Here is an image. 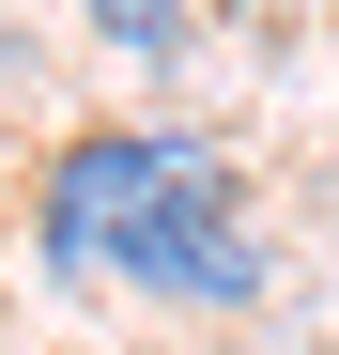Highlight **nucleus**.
I'll use <instances>...</instances> for the list:
<instances>
[{"label":"nucleus","instance_id":"obj_1","mask_svg":"<svg viewBox=\"0 0 339 355\" xmlns=\"http://www.w3.org/2000/svg\"><path fill=\"white\" fill-rule=\"evenodd\" d=\"M201 155H216L201 124H77L62 155L31 170V248L62 263V278H108V248H124V232L185 186Z\"/></svg>","mask_w":339,"mask_h":355},{"label":"nucleus","instance_id":"obj_2","mask_svg":"<svg viewBox=\"0 0 339 355\" xmlns=\"http://www.w3.org/2000/svg\"><path fill=\"white\" fill-rule=\"evenodd\" d=\"M108 278L124 293H154V309H262V278H277V232L247 216V186H232V155H201L185 186H170L124 248H108Z\"/></svg>","mask_w":339,"mask_h":355},{"label":"nucleus","instance_id":"obj_3","mask_svg":"<svg viewBox=\"0 0 339 355\" xmlns=\"http://www.w3.org/2000/svg\"><path fill=\"white\" fill-rule=\"evenodd\" d=\"M77 31L108 46V62H139V78H170L201 46V0H77Z\"/></svg>","mask_w":339,"mask_h":355},{"label":"nucleus","instance_id":"obj_4","mask_svg":"<svg viewBox=\"0 0 339 355\" xmlns=\"http://www.w3.org/2000/svg\"><path fill=\"white\" fill-rule=\"evenodd\" d=\"M216 16H232V31H293L309 0H201V31H216Z\"/></svg>","mask_w":339,"mask_h":355}]
</instances>
